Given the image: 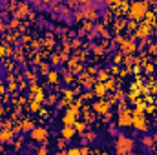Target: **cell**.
<instances>
[{
    "label": "cell",
    "instance_id": "cell-21",
    "mask_svg": "<svg viewBox=\"0 0 157 155\" xmlns=\"http://www.w3.org/2000/svg\"><path fill=\"white\" fill-rule=\"evenodd\" d=\"M152 142H154V140L150 139V137H146V139H142V144H144V146H152Z\"/></svg>",
    "mask_w": 157,
    "mask_h": 155
},
{
    "label": "cell",
    "instance_id": "cell-16",
    "mask_svg": "<svg viewBox=\"0 0 157 155\" xmlns=\"http://www.w3.org/2000/svg\"><path fill=\"white\" fill-rule=\"evenodd\" d=\"M22 130H33V128H35V124L31 122V120H22Z\"/></svg>",
    "mask_w": 157,
    "mask_h": 155
},
{
    "label": "cell",
    "instance_id": "cell-4",
    "mask_svg": "<svg viewBox=\"0 0 157 155\" xmlns=\"http://www.w3.org/2000/svg\"><path fill=\"white\" fill-rule=\"evenodd\" d=\"M132 124H133V117H132V113H130L128 110L121 111V117H119V126H121V128H128V126H132Z\"/></svg>",
    "mask_w": 157,
    "mask_h": 155
},
{
    "label": "cell",
    "instance_id": "cell-14",
    "mask_svg": "<svg viewBox=\"0 0 157 155\" xmlns=\"http://www.w3.org/2000/svg\"><path fill=\"white\" fill-rule=\"evenodd\" d=\"M29 110H31L33 113L40 111V102H38V100H31V104H29Z\"/></svg>",
    "mask_w": 157,
    "mask_h": 155
},
{
    "label": "cell",
    "instance_id": "cell-23",
    "mask_svg": "<svg viewBox=\"0 0 157 155\" xmlns=\"http://www.w3.org/2000/svg\"><path fill=\"white\" fill-rule=\"evenodd\" d=\"M146 71H154V64H148L146 66Z\"/></svg>",
    "mask_w": 157,
    "mask_h": 155
},
{
    "label": "cell",
    "instance_id": "cell-9",
    "mask_svg": "<svg viewBox=\"0 0 157 155\" xmlns=\"http://www.w3.org/2000/svg\"><path fill=\"white\" fill-rule=\"evenodd\" d=\"M11 139H13V131L9 128H6V130L0 131V142H9Z\"/></svg>",
    "mask_w": 157,
    "mask_h": 155
},
{
    "label": "cell",
    "instance_id": "cell-1",
    "mask_svg": "<svg viewBox=\"0 0 157 155\" xmlns=\"http://www.w3.org/2000/svg\"><path fill=\"white\" fill-rule=\"evenodd\" d=\"M115 150H117V153H130L133 150V140L130 137L119 135L117 137V144H115Z\"/></svg>",
    "mask_w": 157,
    "mask_h": 155
},
{
    "label": "cell",
    "instance_id": "cell-20",
    "mask_svg": "<svg viewBox=\"0 0 157 155\" xmlns=\"http://www.w3.org/2000/svg\"><path fill=\"white\" fill-rule=\"evenodd\" d=\"M29 91H31V93H38V91H40V88H38L35 82H33V84L29 86Z\"/></svg>",
    "mask_w": 157,
    "mask_h": 155
},
{
    "label": "cell",
    "instance_id": "cell-8",
    "mask_svg": "<svg viewBox=\"0 0 157 155\" xmlns=\"http://www.w3.org/2000/svg\"><path fill=\"white\" fill-rule=\"evenodd\" d=\"M75 131H77V130H75L73 124H64V128H62V137H64L66 140H70V139L75 135Z\"/></svg>",
    "mask_w": 157,
    "mask_h": 155
},
{
    "label": "cell",
    "instance_id": "cell-3",
    "mask_svg": "<svg viewBox=\"0 0 157 155\" xmlns=\"http://www.w3.org/2000/svg\"><path fill=\"white\" fill-rule=\"evenodd\" d=\"M31 137H33V140H38V142H46V139H47V130H46L44 126L33 128V130H31Z\"/></svg>",
    "mask_w": 157,
    "mask_h": 155
},
{
    "label": "cell",
    "instance_id": "cell-7",
    "mask_svg": "<svg viewBox=\"0 0 157 155\" xmlns=\"http://www.w3.org/2000/svg\"><path fill=\"white\" fill-rule=\"evenodd\" d=\"M150 33H152V26L150 24H139L137 26V37L139 38H148Z\"/></svg>",
    "mask_w": 157,
    "mask_h": 155
},
{
    "label": "cell",
    "instance_id": "cell-2",
    "mask_svg": "<svg viewBox=\"0 0 157 155\" xmlns=\"http://www.w3.org/2000/svg\"><path fill=\"white\" fill-rule=\"evenodd\" d=\"M148 11V4L146 2H135L130 6V17L133 20H141L144 17V13Z\"/></svg>",
    "mask_w": 157,
    "mask_h": 155
},
{
    "label": "cell",
    "instance_id": "cell-24",
    "mask_svg": "<svg viewBox=\"0 0 157 155\" xmlns=\"http://www.w3.org/2000/svg\"><path fill=\"white\" fill-rule=\"evenodd\" d=\"M150 51H152V53L155 51V55H157V44H155V46H152V48H150Z\"/></svg>",
    "mask_w": 157,
    "mask_h": 155
},
{
    "label": "cell",
    "instance_id": "cell-5",
    "mask_svg": "<svg viewBox=\"0 0 157 155\" xmlns=\"http://www.w3.org/2000/svg\"><path fill=\"white\" fill-rule=\"evenodd\" d=\"M133 126L137 128V130H141V131L148 130V122H146V119L142 117V113H135L133 115Z\"/></svg>",
    "mask_w": 157,
    "mask_h": 155
},
{
    "label": "cell",
    "instance_id": "cell-17",
    "mask_svg": "<svg viewBox=\"0 0 157 155\" xmlns=\"http://www.w3.org/2000/svg\"><path fill=\"white\" fill-rule=\"evenodd\" d=\"M9 53H11L9 46H2V48H0V55H9Z\"/></svg>",
    "mask_w": 157,
    "mask_h": 155
},
{
    "label": "cell",
    "instance_id": "cell-15",
    "mask_svg": "<svg viewBox=\"0 0 157 155\" xmlns=\"http://www.w3.org/2000/svg\"><path fill=\"white\" fill-rule=\"evenodd\" d=\"M144 17H146V20L150 22V26H154V24H155V13H150V11H146V13H144Z\"/></svg>",
    "mask_w": 157,
    "mask_h": 155
},
{
    "label": "cell",
    "instance_id": "cell-22",
    "mask_svg": "<svg viewBox=\"0 0 157 155\" xmlns=\"http://www.w3.org/2000/svg\"><path fill=\"white\" fill-rule=\"evenodd\" d=\"M68 153H73V155H75V153H80V150H77V148H73V150H70Z\"/></svg>",
    "mask_w": 157,
    "mask_h": 155
},
{
    "label": "cell",
    "instance_id": "cell-19",
    "mask_svg": "<svg viewBox=\"0 0 157 155\" xmlns=\"http://www.w3.org/2000/svg\"><path fill=\"white\" fill-rule=\"evenodd\" d=\"M55 100H57V95H50V97L44 100V102H47V104H55Z\"/></svg>",
    "mask_w": 157,
    "mask_h": 155
},
{
    "label": "cell",
    "instance_id": "cell-10",
    "mask_svg": "<svg viewBox=\"0 0 157 155\" xmlns=\"http://www.w3.org/2000/svg\"><path fill=\"white\" fill-rule=\"evenodd\" d=\"M132 51H135V46L130 40H122V53H132Z\"/></svg>",
    "mask_w": 157,
    "mask_h": 155
},
{
    "label": "cell",
    "instance_id": "cell-13",
    "mask_svg": "<svg viewBox=\"0 0 157 155\" xmlns=\"http://www.w3.org/2000/svg\"><path fill=\"white\" fill-rule=\"evenodd\" d=\"M104 91H106V86H104V82L95 86V93H97V97H102V95H104Z\"/></svg>",
    "mask_w": 157,
    "mask_h": 155
},
{
    "label": "cell",
    "instance_id": "cell-25",
    "mask_svg": "<svg viewBox=\"0 0 157 155\" xmlns=\"http://www.w3.org/2000/svg\"><path fill=\"white\" fill-rule=\"evenodd\" d=\"M0 29H4V24L2 22H0Z\"/></svg>",
    "mask_w": 157,
    "mask_h": 155
},
{
    "label": "cell",
    "instance_id": "cell-18",
    "mask_svg": "<svg viewBox=\"0 0 157 155\" xmlns=\"http://www.w3.org/2000/svg\"><path fill=\"white\" fill-rule=\"evenodd\" d=\"M73 126H75V130H77V131H84V126H86V124H84V122H75Z\"/></svg>",
    "mask_w": 157,
    "mask_h": 155
},
{
    "label": "cell",
    "instance_id": "cell-12",
    "mask_svg": "<svg viewBox=\"0 0 157 155\" xmlns=\"http://www.w3.org/2000/svg\"><path fill=\"white\" fill-rule=\"evenodd\" d=\"M47 79H50L51 84H57L59 82V73L57 71H50V73H47Z\"/></svg>",
    "mask_w": 157,
    "mask_h": 155
},
{
    "label": "cell",
    "instance_id": "cell-11",
    "mask_svg": "<svg viewBox=\"0 0 157 155\" xmlns=\"http://www.w3.org/2000/svg\"><path fill=\"white\" fill-rule=\"evenodd\" d=\"M29 13V6L28 4H20L18 6V11H17V17H22V15H28Z\"/></svg>",
    "mask_w": 157,
    "mask_h": 155
},
{
    "label": "cell",
    "instance_id": "cell-6",
    "mask_svg": "<svg viewBox=\"0 0 157 155\" xmlns=\"http://www.w3.org/2000/svg\"><path fill=\"white\" fill-rule=\"evenodd\" d=\"M93 110L97 111V113H104V115H110V113H108V110H110V102H108V100H99V102H95V104H93Z\"/></svg>",
    "mask_w": 157,
    "mask_h": 155
}]
</instances>
